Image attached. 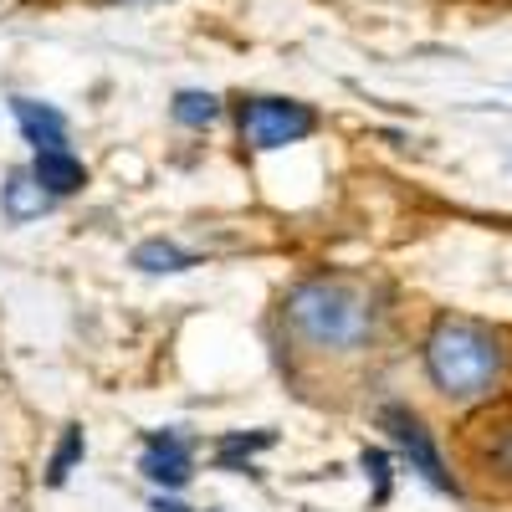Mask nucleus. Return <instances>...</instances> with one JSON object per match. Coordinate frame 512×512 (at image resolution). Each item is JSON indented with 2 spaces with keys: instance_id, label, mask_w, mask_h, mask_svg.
<instances>
[{
  "instance_id": "f03ea898",
  "label": "nucleus",
  "mask_w": 512,
  "mask_h": 512,
  "mask_svg": "<svg viewBox=\"0 0 512 512\" xmlns=\"http://www.w3.org/2000/svg\"><path fill=\"white\" fill-rule=\"evenodd\" d=\"M425 374H431V384L451 400L487 395L502 374V344L482 323L441 318L431 328V338H425Z\"/></svg>"
},
{
  "instance_id": "f257e3e1",
  "label": "nucleus",
  "mask_w": 512,
  "mask_h": 512,
  "mask_svg": "<svg viewBox=\"0 0 512 512\" xmlns=\"http://www.w3.org/2000/svg\"><path fill=\"white\" fill-rule=\"evenodd\" d=\"M374 297L354 277H308L287 292V323L313 349H359L374 333Z\"/></svg>"
},
{
  "instance_id": "ddd939ff",
  "label": "nucleus",
  "mask_w": 512,
  "mask_h": 512,
  "mask_svg": "<svg viewBox=\"0 0 512 512\" xmlns=\"http://www.w3.org/2000/svg\"><path fill=\"white\" fill-rule=\"evenodd\" d=\"M277 436L272 431H256V436H226L221 441V466H231L236 456H251V451H262V446H272Z\"/></svg>"
},
{
  "instance_id": "39448f33",
  "label": "nucleus",
  "mask_w": 512,
  "mask_h": 512,
  "mask_svg": "<svg viewBox=\"0 0 512 512\" xmlns=\"http://www.w3.org/2000/svg\"><path fill=\"white\" fill-rule=\"evenodd\" d=\"M139 472L159 487H185L190 482V446L175 436V431H154L144 441V461H139Z\"/></svg>"
},
{
  "instance_id": "7ed1b4c3",
  "label": "nucleus",
  "mask_w": 512,
  "mask_h": 512,
  "mask_svg": "<svg viewBox=\"0 0 512 512\" xmlns=\"http://www.w3.org/2000/svg\"><path fill=\"white\" fill-rule=\"evenodd\" d=\"M318 128V113L297 98H251L241 108V144L251 149H287Z\"/></svg>"
},
{
  "instance_id": "9d476101",
  "label": "nucleus",
  "mask_w": 512,
  "mask_h": 512,
  "mask_svg": "<svg viewBox=\"0 0 512 512\" xmlns=\"http://www.w3.org/2000/svg\"><path fill=\"white\" fill-rule=\"evenodd\" d=\"M175 123H185V128H210L221 118V98L216 93H195V88H185V93H175Z\"/></svg>"
},
{
  "instance_id": "20e7f679",
  "label": "nucleus",
  "mask_w": 512,
  "mask_h": 512,
  "mask_svg": "<svg viewBox=\"0 0 512 512\" xmlns=\"http://www.w3.org/2000/svg\"><path fill=\"white\" fill-rule=\"evenodd\" d=\"M379 425L395 436V446L405 451V461L415 466V472H420L425 482L441 487V492H456V482L446 477V461H441V451H436L431 431L420 425V415H415V410H405V405H384V410H379Z\"/></svg>"
},
{
  "instance_id": "6e6552de",
  "label": "nucleus",
  "mask_w": 512,
  "mask_h": 512,
  "mask_svg": "<svg viewBox=\"0 0 512 512\" xmlns=\"http://www.w3.org/2000/svg\"><path fill=\"white\" fill-rule=\"evenodd\" d=\"M31 175L47 185L52 195H77L82 185H88V169H82L67 149H41L36 164H31Z\"/></svg>"
},
{
  "instance_id": "1a4fd4ad",
  "label": "nucleus",
  "mask_w": 512,
  "mask_h": 512,
  "mask_svg": "<svg viewBox=\"0 0 512 512\" xmlns=\"http://www.w3.org/2000/svg\"><path fill=\"white\" fill-rule=\"evenodd\" d=\"M134 267L159 277V272H185V267H195V256H190L185 246H175V241L154 236V241H139V246H134Z\"/></svg>"
},
{
  "instance_id": "4468645a",
  "label": "nucleus",
  "mask_w": 512,
  "mask_h": 512,
  "mask_svg": "<svg viewBox=\"0 0 512 512\" xmlns=\"http://www.w3.org/2000/svg\"><path fill=\"white\" fill-rule=\"evenodd\" d=\"M154 512H190V507H180V502H164V497H159V502H154Z\"/></svg>"
},
{
  "instance_id": "9b49d317",
  "label": "nucleus",
  "mask_w": 512,
  "mask_h": 512,
  "mask_svg": "<svg viewBox=\"0 0 512 512\" xmlns=\"http://www.w3.org/2000/svg\"><path fill=\"white\" fill-rule=\"evenodd\" d=\"M492 431H497V436H487V446H482L487 477H497V482H507V487H512V420L492 425Z\"/></svg>"
},
{
  "instance_id": "f8f14e48",
  "label": "nucleus",
  "mask_w": 512,
  "mask_h": 512,
  "mask_svg": "<svg viewBox=\"0 0 512 512\" xmlns=\"http://www.w3.org/2000/svg\"><path fill=\"white\" fill-rule=\"evenodd\" d=\"M82 446H88V441H82V425H67V431H62V446L52 451V466H47V482H52V487H62V482H67V472L77 466Z\"/></svg>"
},
{
  "instance_id": "423d86ee",
  "label": "nucleus",
  "mask_w": 512,
  "mask_h": 512,
  "mask_svg": "<svg viewBox=\"0 0 512 512\" xmlns=\"http://www.w3.org/2000/svg\"><path fill=\"white\" fill-rule=\"evenodd\" d=\"M52 190L41 185L31 169H11V180L0 185V210H6V221H16V226H26V221H41L52 210Z\"/></svg>"
},
{
  "instance_id": "0eeeda50",
  "label": "nucleus",
  "mask_w": 512,
  "mask_h": 512,
  "mask_svg": "<svg viewBox=\"0 0 512 512\" xmlns=\"http://www.w3.org/2000/svg\"><path fill=\"white\" fill-rule=\"evenodd\" d=\"M11 113L21 123V134L26 144L41 154V149H67V118L47 103H36V98H11Z\"/></svg>"
}]
</instances>
